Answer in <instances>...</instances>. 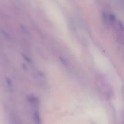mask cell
<instances>
[{
  "label": "cell",
  "instance_id": "6da1fadb",
  "mask_svg": "<svg viewBox=\"0 0 124 124\" xmlns=\"http://www.w3.org/2000/svg\"><path fill=\"white\" fill-rule=\"evenodd\" d=\"M33 119L35 123L36 124L41 123V117H40V115L38 111H35V112L34 113Z\"/></svg>",
  "mask_w": 124,
  "mask_h": 124
},
{
  "label": "cell",
  "instance_id": "7a4b0ae2",
  "mask_svg": "<svg viewBox=\"0 0 124 124\" xmlns=\"http://www.w3.org/2000/svg\"><path fill=\"white\" fill-rule=\"evenodd\" d=\"M29 101L30 102L32 105H37L38 104V99L35 96H31L29 97Z\"/></svg>",
  "mask_w": 124,
  "mask_h": 124
}]
</instances>
